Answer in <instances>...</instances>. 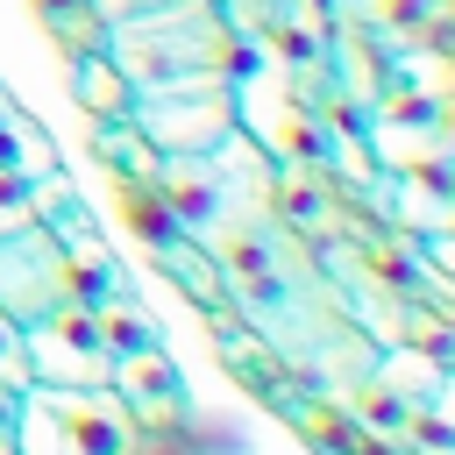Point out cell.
I'll list each match as a JSON object with an SVG mask.
<instances>
[{
  "label": "cell",
  "mask_w": 455,
  "mask_h": 455,
  "mask_svg": "<svg viewBox=\"0 0 455 455\" xmlns=\"http://www.w3.org/2000/svg\"><path fill=\"white\" fill-rule=\"evenodd\" d=\"M107 21H135V14H156V7H178V0H92Z\"/></svg>",
  "instance_id": "obj_1"
},
{
  "label": "cell",
  "mask_w": 455,
  "mask_h": 455,
  "mask_svg": "<svg viewBox=\"0 0 455 455\" xmlns=\"http://www.w3.org/2000/svg\"><path fill=\"white\" fill-rule=\"evenodd\" d=\"M448 14H455V0H448Z\"/></svg>",
  "instance_id": "obj_2"
}]
</instances>
